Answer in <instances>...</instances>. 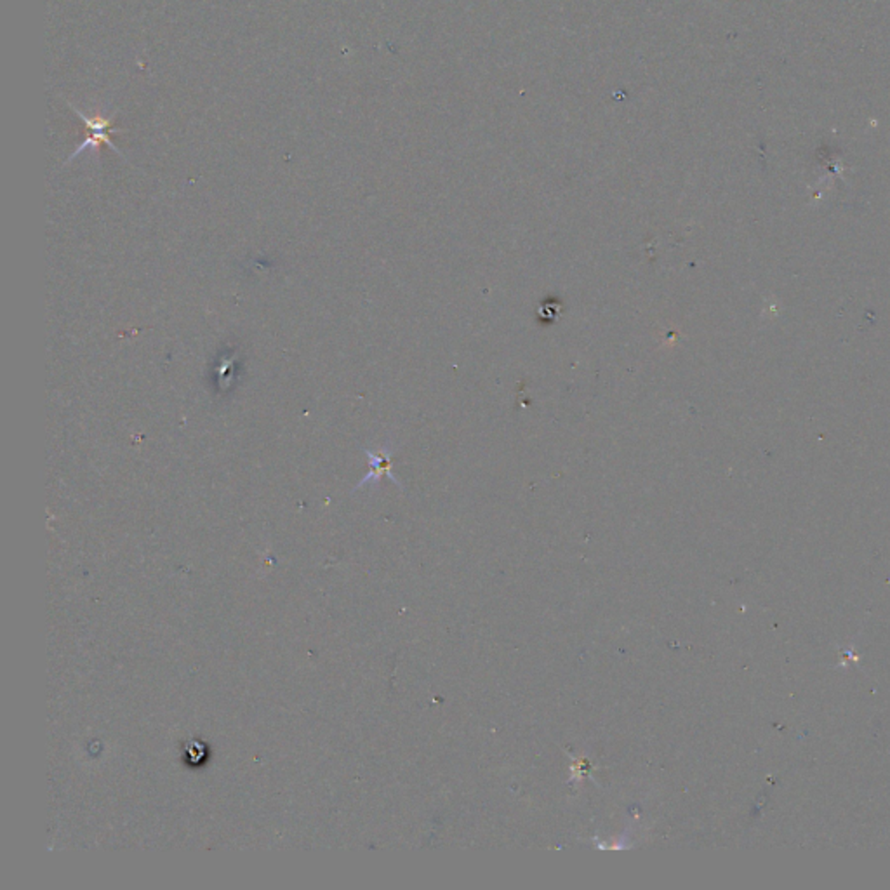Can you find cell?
<instances>
[{
    "instance_id": "obj_2",
    "label": "cell",
    "mask_w": 890,
    "mask_h": 890,
    "mask_svg": "<svg viewBox=\"0 0 890 890\" xmlns=\"http://www.w3.org/2000/svg\"><path fill=\"white\" fill-rule=\"evenodd\" d=\"M364 454H366V458L369 460V466H370V470H369L368 475L364 477V480H360V482L357 484L355 491H359V489H362V487H368V485L379 484V480H381L383 477H388V479H389L393 484L402 487L400 480H399V479L393 475V463H391V458H393V445H383V447H381V449H378V450L364 449Z\"/></svg>"
},
{
    "instance_id": "obj_1",
    "label": "cell",
    "mask_w": 890,
    "mask_h": 890,
    "mask_svg": "<svg viewBox=\"0 0 890 890\" xmlns=\"http://www.w3.org/2000/svg\"><path fill=\"white\" fill-rule=\"evenodd\" d=\"M72 108H74V110H76V114L82 118L84 126L89 129V136H87V137L82 141V145L78 147L77 152L68 158V162H70V160H74L76 157L80 156V154H82L84 150H87V148H97L101 143L108 145L110 148H114V150H116V154H120V152H118V148H116V145L112 143L110 136L114 135V133H124V131H122V129H114V127H112V118H110V116H84V114H82L78 108H76L74 105H72ZM120 156H122V154H120Z\"/></svg>"
}]
</instances>
